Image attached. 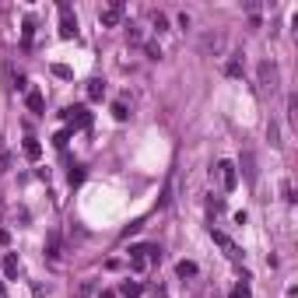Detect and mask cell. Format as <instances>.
Segmentation results:
<instances>
[{
	"label": "cell",
	"instance_id": "6da1fadb",
	"mask_svg": "<svg viewBox=\"0 0 298 298\" xmlns=\"http://www.w3.org/2000/svg\"><path fill=\"white\" fill-rule=\"evenodd\" d=\"M63 119H67V130H84V126H92V112H88V106H70L63 109Z\"/></svg>",
	"mask_w": 298,
	"mask_h": 298
},
{
	"label": "cell",
	"instance_id": "7a4b0ae2",
	"mask_svg": "<svg viewBox=\"0 0 298 298\" xmlns=\"http://www.w3.org/2000/svg\"><path fill=\"white\" fill-rule=\"evenodd\" d=\"M218 175H221V186H225L228 193L238 186V169H235V161H228V158H221L218 161Z\"/></svg>",
	"mask_w": 298,
	"mask_h": 298
},
{
	"label": "cell",
	"instance_id": "3957f363",
	"mask_svg": "<svg viewBox=\"0 0 298 298\" xmlns=\"http://www.w3.org/2000/svg\"><path fill=\"white\" fill-rule=\"evenodd\" d=\"M60 35H63V39H74V35H78V18H74L70 4H60Z\"/></svg>",
	"mask_w": 298,
	"mask_h": 298
},
{
	"label": "cell",
	"instance_id": "277c9868",
	"mask_svg": "<svg viewBox=\"0 0 298 298\" xmlns=\"http://www.w3.org/2000/svg\"><path fill=\"white\" fill-rule=\"evenodd\" d=\"M98 21L106 25V28H116L119 21H123V0H112V4H109L106 11L98 14Z\"/></svg>",
	"mask_w": 298,
	"mask_h": 298
},
{
	"label": "cell",
	"instance_id": "5b68a950",
	"mask_svg": "<svg viewBox=\"0 0 298 298\" xmlns=\"http://www.w3.org/2000/svg\"><path fill=\"white\" fill-rule=\"evenodd\" d=\"M211 238H214V242H218L221 249H225V256H232V260H238V256H242V249H238V246L232 242V238H228L225 232H218V228H211Z\"/></svg>",
	"mask_w": 298,
	"mask_h": 298
},
{
	"label": "cell",
	"instance_id": "8992f818",
	"mask_svg": "<svg viewBox=\"0 0 298 298\" xmlns=\"http://www.w3.org/2000/svg\"><path fill=\"white\" fill-rule=\"evenodd\" d=\"M274 84H277V67L270 60H263L260 63V88H274Z\"/></svg>",
	"mask_w": 298,
	"mask_h": 298
},
{
	"label": "cell",
	"instance_id": "52a82bcc",
	"mask_svg": "<svg viewBox=\"0 0 298 298\" xmlns=\"http://www.w3.org/2000/svg\"><path fill=\"white\" fill-rule=\"evenodd\" d=\"M25 102H28V109H32L35 116H42V109H46V98H42L39 88H28V92H25Z\"/></svg>",
	"mask_w": 298,
	"mask_h": 298
},
{
	"label": "cell",
	"instance_id": "ba28073f",
	"mask_svg": "<svg viewBox=\"0 0 298 298\" xmlns=\"http://www.w3.org/2000/svg\"><path fill=\"white\" fill-rule=\"evenodd\" d=\"M141 256L147 260V267H158V263H161V249L151 246V242H144V246H141Z\"/></svg>",
	"mask_w": 298,
	"mask_h": 298
},
{
	"label": "cell",
	"instance_id": "9c48e42d",
	"mask_svg": "<svg viewBox=\"0 0 298 298\" xmlns=\"http://www.w3.org/2000/svg\"><path fill=\"white\" fill-rule=\"evenodd\" d=\"M119 295H123V298H141L144 284H141V281H123V284H119Z\"/></svg>",
	"mask_w": 298,
	"mask_h": 298
},
{
	"label": "cell",
	"instance_id": "30bf717a",
	"mask_svg": "<svg viewBox=\"0 0 298 298\" xmlns=\"http://www.w3.org/2000/svg\"><path fill=\"white\" fill-rule=\"evenodd\" d=\"M21 151H25V158H28V161H39V158H42V144H39L35 137H28Z\"/></svg>",
	"mask_w": 298,
	"mask_h": 298
},
{
	"label": "cell",
	"instance_id": "8fae6325",
	"mask_svg": "<svg viewBox=\"0 0 298 298\" xmlns=\"http://www.w3.org/2000/svg\"><path fill=\"white\" fill-rule=\"evenodd\" d=\"M130 270H147V260L141 256V246H130Z\"/></svg>",
	"mask_w": 298,
	"mask_h": 298
},
{
	"label": "cell",
	"instance_id": "7c38bea8",
	"mask_svg": "<svg viewBox=\"0 0 298 298\" xmlns=\"http://www.w3.org/2000/svg\"><path fill=\"white\" fill-rule=\"evenodd\" d=\"M102 95H106V81H102V78H92V81H88V98L98 102Z\"/></svg>",
	"mask_w": 298,
	"mask_h": 298
},
{
	"label": "cell",
	"instance_id": "4fadbf2b",
	"mask_svg": "<svg viewBox=\"0 0 298 298\" xmlns=\"http://www.w3.org/2000/svg\"><path fill=\"white\" fill-rule=\"evenodd\" d=\"M242 172L249 183H256V161H252V151H242Z\"/></svg>",
	"mask_w": 298,
	"mask_h": 298
},
{
	"label": "cell",
	"instance_id": "5bb4252c",
	"mask_svg": "<svg viewBox=\"0 0 298 298\" xmlns=\"http://www.w3.org/2000/svg\"><path fill=\"white\" fill-rule=\"evenodd\" d=\"M18 270H21V267H18V256H14V252H7V256H4V277H18Z\"/></svg>",
	"mask_w": 298,
	"mask_h": 298
},
{
	"label": "cell",
	"instance_id": "9a60e30c",
	"mask_svg": "<svg viewBox=\"0 0 298 298\" xmlns=\"http://www.w3.org/2000/svg\"><path fill=\"white\" fill-rule=\"evenodd\" d=\"M46 256L49 260H60V235L56 232H49V238H46Z\"/></svg>",
	"mask_w": 298,
	"mask_h": 298
},
{
	"label": "cell",
	"instance_id": "2e32d148",
	"mask_svg": "<svg viewBox=\"0 0 298 298\" xmlns=\"http://www.w3.org/2000/svg\"><path fill=\"white\" fill-rule=\"evenodd\" d=\"M175 274H179V277H193V274H197V263H189V260H183V263L175 267Z\"/></svg>",
	"mask_w": 298,
	"mask_h": 298
},
{
	"label": "cell",
	"instance_id": "e0dca14e",
	"mask_svg": "<svg viewBox=\"0 0 298 298\" xmlns=\"http://www.w3.org/2000/svg\"><path fill=\"white\" fill-rule=\"evenodd\" d=\"M32 35H35V18H25V28H21V39H25V46L32 42Z\"/></svg>",
	"mask_w": 298,
	"mask_h": 298
},
{
	"label": "cell",
	"instance_id": "ac0fdd59",
	"mask_svg": "<svg viewBox=\"0 0 298 298\" xmlns=\"http://www.w3.org/2000/svg\"><path fill=\"white\" fill-rule=\"evenodd\" d=\"M225 74H228V78H242V63H238V60L232 56L228 63H225Z\"/></svg>",
	"mask_w": 298,
	"mask_h": 298
},
{
	"label": "cell",
	"instance_id": "d6986e66",
	"mask_svg": "<svg viewBox=\"0 0 298 298\" xmlns=\"http://www.w3.org/2000/svg\"><path fill=\"white\" fill-rule=\"evenodd\" d=\"M53 74H56L60 81H70V78H74V70H70L67 63H53Z\"/></svg>",
	"mask_w": 298,
	"mask_h": 298
},
{
	"label": "cell",
	"instance_id": "ffe728a7",
	"mask_svg": "<svg viewBox=\"0 0 298 298\" xmlns=\"http://www.w3.org/2000/svg\"><path fill=\"white\" fill-rule=\"evenodd\" d=\"M67 179H70V186H81V183H84V165H74Z\"/></svg>",
	"mask_w": 298,
	"mask_h": 298
},
{
	"label": "cell",
	"instance_id": "44dd1931",
	"mask_svg": "<svg viewBox=\"0 0 298 298\" xmlns=\"http://www.w3.org/2000/svg\"><path fill=\"white\" fill-rule=\"evenodd\" d=\"M112 116L119 119V123H123V119L130 116V112H126V102H112Z\"/></svg>",
	"mask_w": 298,
	"mask_h": 298
},
{
	"label": "cell",
	"instance_id": "7402d4cb",
	"mask_svg": "<svg viewBox=\"0 0 298 298\" xmlns=\"http://www.w3.org/2000/svg\"><path fill=\"white\" fill-rule=\"evenodd\" d=\"M144 53H147V60H161V46H158V42H147Z\"/></svg>",
	"mask_w": 298,
	"mask_h": 298
},
{
	"label": "cell",
	"instance_id": "603a6c76",
	"mask_svg": "<svg viewBox=\"0 0 298 298\" xmlns=\"http://www.w3.org/2000/svg\"><path fill=\"white\" fill-rule=\"evenodd\" d=\"M155 28H158V32H165V28H169V18H165V14H161V11H155Z\"/></svg>",
	"mask_w": 298,
	"mask_h": 298
},
{
	"label": "cell",
	"instance_id": "cb8c5ba5",
	"mask_svg": "<svg viewBox=\"0 0 298 298\" xmlns=\"http://www.w3.org/2000/svg\"><path fill=\"white\" fill-rule=\"evenodd\" d=\"M67 141H70V130L63 126V130H60L56 137H53V144H56V147H67Z\"/></svg>",
	"mask_w": 298,
	"mask_h": 298
},
{
	"label": "cell",
	"instance_id": "d4e9b609",
	"mask_svg": "<svg viewBox=\"0 0 298 298\" xmlns=\"http://www.w3.org/2000/svg\"><path fill=\"white\" fill-rule=\"evenodd\" d=\"M232 298H249V284H246V281H242V284H235V288H232Z\"/></svg>",
	"mask_w": 298,
	"mask_h": 298
},
{
	"label": "cell",
	"instance_id": "484cf974",
	"mask_svg": "<svg viewBox=\"0 0 298 298\" xmlns=\"http://www.w3.org/2000/svg\"><path fill=\"white\" fill-rule=\"evenodd\" d=\"M11 169V155H7V147H0V172H7Z\"/></svg>",
	"mask_w": 298,
	"mask_h": 298
},
{
	"label": "cell",
	"instance_id": "4316f807",
	"mask_svg": "<svg viewBox=\"0 0 298 298\" xmlns=\"http://www.w3.org/2000/svg\"><path fill=\"white\" fill-rule=\"evenodd\" d=\"M126 39H130V42H141V28L130 25V28H126Z\"/></svg>",
	"mask_w": 298,
	"mask_h": 298
},
{
	"label": "cell",
	"instance_id": "83f0119b",
	"mask_svg": "<svg viewBox=\"0 0 298 298\" xmlns=\"http://www.w3.org/2000/svg\"><path fill=\"white\" fill-rule=\"evenodd\" d=\"M7 242H11V232H7V228H0V246H7Z\"/></svg>",
	"mask_w": 298,
	"mask_h": 298
},
{
	"label": "cell",
	"instance_id": "f1b7e54d",
	"mask_svg": "<svg viewBox=\"0 0 298 298\" xmlns=\"http://www.w3.org/2000/svg\"><path fill=\"white\" fill-rule=\"evenodd\" d=\"M98 298H116V291H102V295H98Z\"/></svg>",
	"mask_w": 298,
	"mask_h": 298
},
{
	"label": "cell",
	"instance_id": "f546056e",
	"mask_svg": "<svg viewBox=\"0 0 298 298\" xmlns=\"http://www.w3.org/2000/svg\"><path fill=\"white\" fill-rule=\"evenodd\" d=\"M158 298H165V295H158Z\"/></svg>",
	"mask_w": 298,
	"mask_h": 298
}]
</instances>
